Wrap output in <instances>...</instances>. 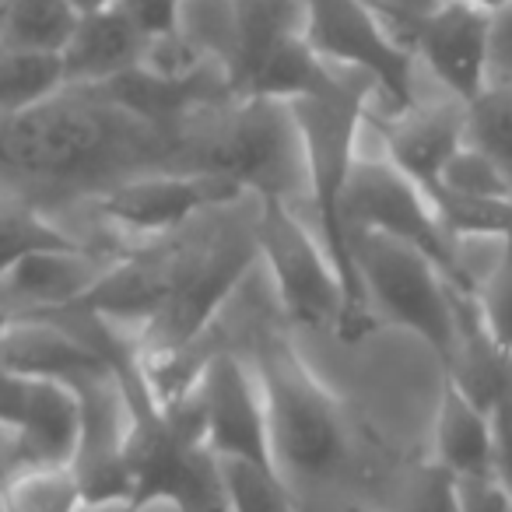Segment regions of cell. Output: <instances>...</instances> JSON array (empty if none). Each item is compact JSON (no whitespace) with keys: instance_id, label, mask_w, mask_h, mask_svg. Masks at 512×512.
Wrapping results in <instances>:
<instances>
[{"instance_id":"1","label":"cell","mask_w":512,"mask_h":512,"mask_svg":"<svg viewBox=\"0 0 512 512\" xmlns=\"http://www.w3.org/2000/svg\"><path fill=\"white\" fill-rule=\"evenodd\" d=\"M190 162V130L148 127L99 88H60L39 106L0 116V193L46 218L53 207L95 200L123 179L193 172Z\"/></svg>"},{"instance_id":"2","label":"cell","mask_w":512,"mask_h":512,"mask_svg":"<svg viewBox=\"0 0 512 512\" xmlns=\"http://www.w3.org/2000/svg\"><path fill=\"white\" fill-rule=\"evenodd\" d=\"M372 92L376 85L365 74L348 71L337 74L327 92L288 102L302 137V151H306V193L313 200L316 239L323 242L337 281H341L344 320L337 327L341 341H358L376 327V316H372L355 271L351 228L344 218V197H348L351 172L358 162V134L369 116Z\"/></svg>"},{"instance_id":"3","label":"cell","mask_w":512,"mask_h":512,"mask_svg":"<svg viewBox=\"0 0 512 512\" xmlns=\"http://www.w3.org/2000/svg\"><path fill=\"white\" fill-rule=\"evenodd\" d=\"M253 369L264 390L274 467L288 484H316L334 477L351 453L348 421L327 386L302 362L285 337L256 344Z\"/></svg>"},{"instance_id":"4","label":"cell","mask_w":512,"mask_h":512,"mask_svg":"<svg viewBox=\"0 0 512 512\" xmlns=\"http://www.w3.org/2000/svg\"><path fill=\"white\" fill-rule=\"evenodd\" d=\"M193 134V172H218L256 200H285L306 193V151L288 102L232 99L225 120Z\"/></svg>"},{"instance_id":"5","label":"cell","mask_w":512,"mask_h":512,"mask_svg":"<svg viewBox=\"0 0 512 512\" xmlns=\"http://www.w3.org/2000/svg\"><path fill=\"white\" fill-rule=\"evenodd\" d=\"M351 249H355V271L372 316H383L418 334L449 369L460 344V330H456L453 292L439 278V271L411 246L379 232H355Z\"/></svg>"},{"instance_id":"6","label":"cell","mask_w":512,"mask_h":512,"mask_svg":"<svg viewBox=\"0 0 512 512\" xmlns=\"http://www.w3.org/2000/svg\"><path fill=\"white\" fill-rule=\"evenodd\" d=\"M344 218H348L351 235L379 232L386 239L411 246L439 271L449 292L477 299V278L463 264L460 242L442 228L425 193L407 176H400L386 158L383 162H365V158L355 162L348 197H344Z\"/></svg>"},{"instance_id":"7","label":"cell","mask_w":512,"mask_h":512,"mask_svg":"<svg viewBox=\"0 0 512 512\" xmlns=\"http://www.w3.org/2000/svg\"><path fill=\"white\" fill-rule=\"evenodd\" d=\"M256 253L271 271L285 316L295 327L334 330L344 320V295L337 271L316 232L299 221L285 200H256Z\"/></svg>"},{"instance_id":"8","label":"cell","mask_w":512,"mask_h":512,"mask_svg":"<svg viewBox=\"0 0 512 512\" xmlns=\"http://www.w3.org/2000/svg\"><path fill=\"white\" fill-rule=\"evenodd\" d=\"M256 260H260V253H256L253 221L239 232L221 228L211 239L200 242L162 313L141 327V344H134L137 355H172V351L204 341L211 334L214 316L232 299L242 278L256 267Z\"/></svg>"},{"instance_id":"9","label":"cell","mask_w":512,"mask_h":512,"mask_svg":"<svg viewBox=\"0 0 512 512\" xmlns=\"http://www.w3.org/2000/svg\"><path fill=\"white\" fill-rule=\"evenodd\" d=\"M306 43L327 67L358 71L383 92L393 113L418 106L414 95V53L386 29L372 0H302Z\"/></svg>"},{"instance_id":"10","label":"cell","mask_w":512,"mask_h":512,"mask_svg":"<svg viewBox=\"0 0 512 512\" xmlns=\"http://www.w3.org/2000/svg\"><path fill=\"white\" fill-rule=\"evenodd\" d=\"M242 197L246 193L239 190V183L218 172H148L109 186L88 204L116 232L158 242L176 235L200 214L232 207Z\"/></svg>"},{"instance_id":"11","label":"cell","mask_w":512,"mask_h":512,"mask_svg":"<svg viewBox=\"0 0 512 512\" xmlns=\"http://www.w3.org/2000/svg\"><path fill=\"white\" fill-rule=\"evenodd\" d=\"M193 397L200 411V439L218 460H246L278 470L267 432L264 390L253 362L218 348L207 358Z\"/></svg>"},{"instance_id":"12","label":"cell","mask_w":512,"mask_h":512,"mask_svg":"<svg viewBox=\"0 0 512 512\" xmlns=\"http://www.w3.org/2000/svg\"><path fill=\"white\" fill-rule=\"evenodd\" d=\"M376 11L390 15L404 29V46L425 60L428 71L446 85L456 102L467 106L488 88L495 18L467 8L460 0H435L428 11H414V15H397L383 8Z\"/></svg>"},{"instance_id":"13","label":"cell","mask_w":512,"mask_h":512,"mask_svg":"<svg viewBox=\"0 0 512 512\" xmlns=\"http://www.w3.org/2000/svg\"><path fill=\"white\" fill-rule=\"evenodd\" d=\"M193 249H197L193 242L190 246L186 242H172V235L151 242V246L134 249L130 256L109 264L102 271V278L88 288L85 299L74 302L64 313L95 316V320L109 323V327L141 330L144 323H151L162 313L169 295L176 292Z\"/></svg>"},{"instance_id":"14","label":"cell","mask_w":512,"mask_h":512,"mask_svg":"<svg viewBox=\"0 0 512 512\" xmlns=\"http://www.w3.org/2000/svg\"><path fill=\"white\" fill-rule=\"evenodd\" d=\"M109 264L85 246L39 249L0 274V323L43 320L71 309L88 295Z\"/></svg>"},{"instance_id":"15","label":"cell","mask_w":512,"mask_h":512,"mask_svg":"<svg viewBox=\"0 0 512 512\" xmlns=\"http://www.w3.org/2000/svg\"><path fill=\"white\" fill-rule=\"evenodd\" d=\"M0 365L25 379L78 386L81 379L113 369L99 351L67 320H15L0 327Z\"/></svg>"},{"instance_id":"16","label":"cell","mask_w":512,"mask_h":512,"mask_svg":"<svg viewBox=\"0 0 512 512\" xmlns=\"http://www.w3.org/2000/svg\"><path fill=\"white\" fill-rule=\"evenodd\" d=\"M386 162L407 176L421 193L435 190L449 158L467 144V106L456 99L439 106H414L379 120Z\"/></svg>"},{"instance_id":"17","label":"cell","mask_w":512,"mask_h":512,"mask_svg":"<svg viewBox=\"0 0 512 512\" xmlns=\"http://www.w3.org/2000/svg\"><path fill=\"white\" fill-rule=\"evenodd\" d=\"M144 57V39L120 8L81 15L67 50L60 53L64 88H102L120 74L134 71Z\"/></svg>"},{"instance_id":"18","label":"cell","mask_w":512,"mask_h":512,"mask_svg":"<svg viewBox=\"0 0 512 512\" xmlns=\"http://www.w3.org/2000/svg\"><path fill=\"white\" fill-rule=\"evenodd\" d=\"M435 467L456 481L495 477V428L491 411L467 397L453 379L442 383L439 414H435Z\"/></svg>"},{"instance_id":"19","label":"cell","mask_w":512,"mask_h":512,"mask_svg":"<svg viewBox=\"0 0 512 512\" xmlns=\"http://www.w3.org/2000/svg\"><path fill=\"white\" fill-rule=\"evenodd\" d=\"M22 463H74L81 442V400L71 386L29 379L25 414L15 428Z\"/></svg>"},{"instance_id":"20","label":"cell","mask_w":512,"mask_h":512,"mask_svg":"<svg viewBox=\"0 0 512 512\" xmlns=\"http://www.w3.org/2000/svg\"><path fill=\"white\" fill-rule=\"evenodd\" d=\"M235 22V57L228 64V95L239 99L260 64L288 39L306 36L302 0H228Z\"/></svg>"},{"instance_id":"21","label":"cell","mask_w":512,"mask_h":512,"mask_svg":"<svg viewBox=\"0 0 512 512\" xmlns=\"http://www.w3.org/2000/svg\"><path fill=\"white\" fill-rule=\"evenodd\" d=\"M78 22L81 11L71 0H4L0 4V50L60 57Z\"/></svg>"},{"instance_id":"22","label":"cell","mask_w":512,"mask_h":512,"mask_svg":"<svg viewBox=\"0 0 512 512\" xmlns=\"http://www.w3.org/2000/svg\"><path fill=\"white\" fill-rule=\"evenodd\" d=\"M85 505L71 463H18L0 484V512H81Z\"/></svg>"},{"instance_id":"23","label":"cell","mask_w":512,"mask_h":512,"mask_svg":"<svg viewBox=\"0 0 512 512\" xmlns=\"http://www.w3.org/2000/svg\"><path fill=\"white\" fill-rule=\"evenodd\" d=\"M81 246L74 235H67L53 218L43 211L22 204V200L0 193V274L8 271L15 260L39 249H71Z\"/></svg>"},{"instance_id":"24","label":"cell","mask_w":512,"mask_h":512,"mask_svg":"<svg viewBox=\"0 0 512 512\" xmlns=\"http://www.w3.org/2000/svg\"><path fill=\"white\" fill-rule=\"evenodd\" d=\"M64 88L60 57L0 50V116H15Z\"/></svg>"},{"instance_id":"25","label":"cell","mask_w":512,"mask_h":512,"mask_svg":"<svg viewBox=\"0 0 512 512\" xmlns=\"http://www.w3.org/2000/svg\"><path fill=\"white\" fill-rule=\"evenodd\" d=\"M467 144L512 183V88L488 85L467 102Z\"/></svg>"},{"instance_id":"26","label":"cell","mask_w":512,"mask_h":512,"mask_svg":"<svg viewBox=\"0 0 512 512\" xmlns=\"http://www.w3.org/2000/svg\"><path fill=\"white\" fill-rule=\"evenodd\" d=\"M228 512H295L292 484L271 467L246 460H218Z\"/></svg>"},{"instance_id":"27","label":"cell","mask_w":512,"mask_h":512,"mask_svg":"<svg viewBox=\"0 0 512 512\" xmlns=\"http://www.w3.org/2000/svg\"><path fill=\"white\" fill-rule=\"evenodd\" d=\"M481 327L502 355L512 358V235L502 239V260L484 285H477Z\"/></svg>"},{"instance_id":"28","label":"cell","mask_w":512,"mask_h":512,"mask_svg":"<svg viewBox=\"0 0 512 512\" xmlns=\"http://www.w3.org/2000/svg\"><path fill=\"white\" fill-rule=\"evenodd\" d=\"M442 190L460 193V197H484V200H509L512 197V183L470 144H463L449 165L442 169L439 179Z\"/></svg>"},{"instance_id":"29","label":"cell","mask_w":512,"mask_h":512,"mask_svg":"<svg viewBox=\"0 0 512 512\" xmlns=\"http://www.w3.org/2000/svg\"><path fill=\"white\" fill-rule=\"evenodd\" d=\"M491 428H495V481L512 502V362L491 397Z\"/></svg>"},{"instance_id":"30","label":"cell","mask_w":512,"mask_h":512,"mask_svg":"<svg viewBox=\"0 0 512 512\" xmlns=\"http://www.w3.org/2000/svg\"><path fill=\"white\" fill-rule=\"evenodd\" d=\"M179 4L183 0H116V8L127 15L144 46L179 32Z\"/></svg>"},{"instance_id":"31","label":"cell","mask_w":512,"mask_h":512,"mask_svg":"<svg viewBox=\"0 0 512 512\" xmlns=\"http://www.w3.org/2000/svg\"><path fill=\"white\" fill-rule=\"evenodd\" d=\"M407 512H460V488L456 477H449L442 467H428L414 488L411 509Z\"/></svg>"},{"instance_id":"32","label":"cell","mask_w":512,"mask_h":512,"mask_svg":"<svg viewBox=\"0 0 512 512\" xmlns=\"http://www.w3.org/2000/svg\"><path fill=\"white\" fill-rule=\"evenodd\" d=\"M460 488V512H512V502L495 477H477V481H456Z\"/></svg>"},{"instance_id":"33","label":"cell","mask_w":512,"mask_h":512,"mask_svg":"<svg viewBox=\"0 0 512 512\" xmlns=\"http://www.w3.org/2000/svg\"><path fill=\"white\" fill-rule=\"evenodd\" d=\"M488 85H509L512 88V8L495 18L491 29V67Z\"/></svg>"},{"instance_id":"34","label":"cell","mask_w":512,"mask_h":512,"mask_svg":"<svg viewBox=\"0 0 512 512\" xmlns=\"http://www.w3.org/2000/svg\"><path fill=\"white\" fill-rule=\"evenodd\" d=\"M295 512H379V509L351 502V498H309V502H295Z\"/></svg>"},{"instance_id":"35","label":"cell","mask_w":512,"mask_h":512,"mask_svg":"<svg viewBox=\"0 0 512 512\" xmlns=\"http://www.w3.org/2000/svg\"><path fill=\"white\" fill-rule=\"evenodd\" d=\"M18 442H15V432L11 428L0 425V484L8 481V474L18 467Z\"/></svg>"},{"instance_id":"36","label":"cell","mask_w":512,"mask_h":512,"mask_svg":"<svg viewBox=\"0 0 512 512\" xmlns=\"http://www.w3.org/2000/svg\"><path fill=\"white\" fill-rule=\"evenodd\" d=\"M372 4L383 11H397V15H414V11H428L435 0H372Z\"/></svg>"},{"instance_id":"37","label":"cell","mask_w":512,"mask_h":512,"mask_svg":"<svg viewBox=\"0 0 512 512\" xmlns=\"http://www.w3.org/2000/svg\"><path fill=\"white\" fill-rule=\"evenodd\" d=\"M460 4H467V8L481 11V15H488V18H498L502 11L512 8V0H460Z\"/></svg>"},{"instance_id":"38","label":"cell","mask_w":512,"mask_h":512,"mask_svg":"<svg viewBox=\"0 0 512 512\" xmlns=\"http://www.w3.org/2000/svg\"><path fill=\"white\" fill-rule=\"evenodd\" d=\"M81 512H151V509H137L130 502H102V505H85Z\"/></svg>"},{"instance_id":"39","label":"cell","mask_w":512,"mask_h":512,"mask_svg":"<svg viewBox=\"0 0 512 512\" xmlns=\"http://www.w3.org/2000/svg\"><path fill=\"white\" fill-rule=\"evenodd\" d=\"M74 8L81 11V15H88V11H102V8H113L116 0H71Z\"/></svg>"},{"instance_id":"40","label":"cell","mask_w":512,"mask_h":512,"mask_svg":"<svg viewBox=\"0 0 512 512\" xmlns=\"http://www.w3.org/2000/svg\"><path fill=\"white\" fill-rule=\"evenodd\" d=\"M0 4H4V0H0Z\"/></svg>"}]
</instances>
